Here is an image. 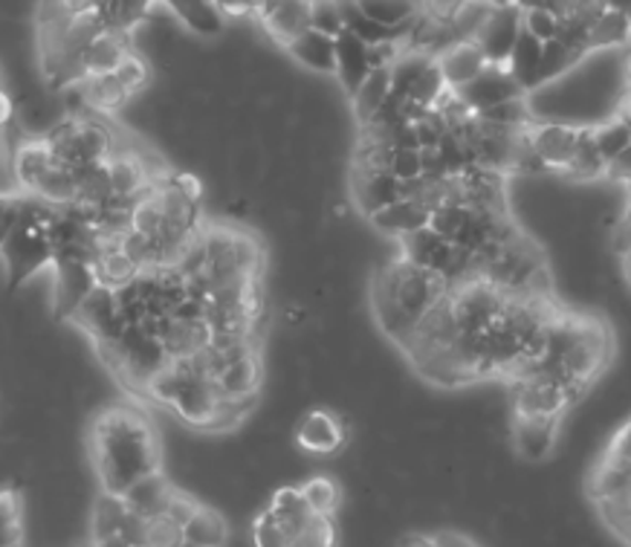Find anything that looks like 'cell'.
Returning <instances> with one entry per match:
<instances>
[{
	"mask_svg": "<svg viewBox=\"0 0 631 547\" xmlns=\"http://www.w3.org/2000/svg\"><path fill=\"white\" fill-rule=\"evenodd\" d=\"M175 490L177 486L171 484L166 472L160 470L151 472V475H145V478L134 481L119 498H123V504L134 513V516L151 522V518L166 516L168 504L175 498Z\"/></svg>",
	"mask_w": 631,
	"mask_h": 547,
	"instance_id": "12",
	"label": "cell"
},
{
	"mask_svg": "<svg viewBox=\"0 0 631 547\" xmlns=\"http://www.w3.org/2000/svg\"><path fill=\"white\" fill-rule=\"evenodd\" d=\"M134 53L130 35H119V32H99L91 44L84 46L82 53V76L99 78L116 73V67L123 64L128 55Z\"/></svg>",
	"mask_w": 631,
	"mask_h": 547,
	"instance_id": "14",
	"label": "cell"
},
{
	"mask_svg": "<svg viewBox=\"0 0 631 547\" xmlns=\"http://www.w3.org/2000/svg\"><path fill=\"white\" fill-rule=\"evenodd\" d=\"M629 209H631V182H629Z\"/></svg>",
	"mask_w": 631,
	"mask_h": 547,
	"instance_id": "48",
	"label": "cell"
},
{
	"mask_svg": "<svg viewBox=\"0 0 631 547\" xmlns=\"http://www.w3.org/2000/svg\"><path fill=\"white\" fill-rule=\"evenodd\" d=\"M221 400V391L214 386V380H206V377H186L180 391H177L175 403L168 406V409L175 411L177 418L183 420V423L194 425V429H203L212 418L214 406Z\"/></svg>",
	"mask_w": 631,
	"mask_h": 547,
	"instance_id": "13",
	"label": "cell"
},
{
	"mask_svg": "<svg viewBox=\"0 0 631 547\" xmlns=\"http://www.w3.org/2000/svg\"><path fill=\"white\" fill-rule=\"evenodd\" d=\"M631 39V21H625L620 12L606 7L600 21L591 27V50L593 46H617Z\"/></svg>",
	"mask_w": 631,
	"mask_h": 547,
	"instance_id": "34",
	"label": "cell"
},
{
	"mask_svg": "<svg viewBox=\"0 0 631 547\" xmlns=\"http://www.w3.org/2000/svg\"><path fill=\"white\" fill-rule=\"evenodd\" d=\"M559 423L562 418H527V414H513L509 425V443L522 461L527 464H541L556 452L559 441Z\"/></svg>",
	"mask_w": 631,
	"mask_h": 547,
	"instance_id": "8",
	"label": "cell"
},
{
	"mask_svg": "<svg viewBox=\"0 0 631 547\" xmlns=\"http://www.w3.org/2000/svg\"><path fill=\"white\" fill-rule=\"evenodd\" d=\"M266 509H270L275 522L287 530L290 539H296L298 533L305 530L313 518L311 507H307L305 495H302L298 486H282V490H275V493L270 495Z\"/></svg>",
	"mask_w": 631,
	"mask_h": 547,
	"instance_id": "24",
	"label": "cell"
},
{
	"mask_svg": "<svg viewBox=\"0 0 631 547\" xmlns=\"http://www.w3.org/2000/svg\"><path fill=\"white\" fill-rule=\"evenodd\" d=\"M429 214L432 212L420 200H400V203L388 206V209L377 212L368 221H371L374 229H380L382 235L409 238L429 227Z\"/></svg>",
	"mask_w": 631,
	"mask_h": 547,
	"instance_id": "21",
	"label": "cell"
},
{
	"mask_svg": "<svg viewBox=\"0 0 631 547\" xmlns=\"http://www.w3.org/2000/svg\"><path fill=\"white\" fill-rule=\"evenodd\" d=\"M397 547H434V539L432 533H409Z\"/></svg>",
	"mask_w": 631,
	"mask_h": 547,
	"instance_id": "46",
	"label": "cell"
},
{
	"mask_svg": "<svg viewBox=\"0 0 631 547\" xmlns=\"http://www.w3.org/2000/svg\"><path fill=\"white\" fill-rule=\"evenodd\" d=\"M629 78H631V64H629Z\"/></svg>",
	"mask_w": 631,
	"mask_h": 547,
	"instance_id": "49",
	"label": "cell"
},
{
	"mask_svg": "<svg viewBox=\"0 0 631 547\" xmlns=\"http://www.w3.org/2000/svg\"><path fill=\"white\" fill-rule=\"evenodd\" d=\"M252 545L255 547H290L293 545V539H290L287 530L275 522L273 513L264 507L259 516H255V522H252Z\"/></svg>",
	"mask_w": 631,
	"mask_h": 547,
	"instance_id": "41",
	"label": "cell"
},
{
	"mask_svg": "<svg viewBox=\"0 0 631 547\" xmlns=\"http://www.w3.org/2000/svg\"><path fill=\"white\" fill-rule=\"evenodd\" d=\"M461 99V105L472 114H484L490 107L504 105V102L525 99V91L518 87V82L509 76L507 67H493L490 64L478 78H472L470 84H464L461 91H452Z\"/></svg>",
	"mask_w": 631,
	"mask_h": 547,
	"instance_id": "7",
	"label": "cell"
},
{
	"mask_svg": "<svg viewBox=\"0 0 631 547\" xmlns=\"http://www.w3.org/2000/svg\"><path fill=\"white\" fill-rule=\"evenodd\" d=\"M368 73H371V64H368V46L350 35L348 30L336 39V73L339 78V91L354 96L359 91V84L366 82Z\"/></svg>",
	"mask_w": 631,
	"mask_h": 547,
	"instance_id": "18",
	"label": "cell"
},
{
	"mask_svg": "<svg viewBox=\"0 0 631 547\" xmlns=\"http://www.w3.org/2000/svg\"><path fill=\"white\" fill-rule=\"evenodd\" d=\"M284 53L316 76H334L336 73V41L322 35V32H302L296 41L284 46Z\"/></svg>",
	"mask_w": 631,
	"mask_h": 547,
	"instance_id": "19",
	"label": "cell"
},
{
	"mask_svg": "<svg viewBox=\"0 0 631 547\" xmlns=\"http://www.w3.org/2000/svg\"><path fill=\"white\" fill-rule=\"evenodd\" d=\"M183 539L194 547H227L229 522L212 507H200L189 525L183 527Z\"/></svg>",
	"mask_w": 631,
	"mask_h": 547,
	"instance_id": "28",
	"label": "cell"
},
{
	"mask_svg": "<svg viewBox=\"0 0 631 547\" xmlns=\"http://www.w3.org/2000/svg\"><path fill=\"white\" fill-rule=\"evenodd\" d=\"M574 64H579V55L570 53L568 46L559 41L541 44V64H539V84H548L554 78L565 76Z\"/></svg>",
	"mask_w": 631,
	"mask_h": 547,
	"instance_id": "35",
	"label": "cell"
},
{
	"mask_svg": "<svg viewBox=\"0 0 631 547\" xmlns=\"http://www.w3.org/2000/svg\"><path fill=\"white\" fill-rule=\"evenodd\" d=\"M0 264H3V273H7L9 290L23 287L27 282H32L35 275L44 273L46 266H53V246H50V238L39 229L21 227L12 232V235L3 241L0 246Z\"/></svg>",
	"mask_w": 631,
	"mask_h": 547,
	"instance_id": "2",
	"label": "cell"
},
{
	"mask_svg": "<svg viewBox=\"0 0 631 547\" xmlns=\"http://www.w3.org/2000/svg\"><path fill=\"white\" fill-rule=\"evenodd\" d=\"M166 9L191 39L212 41V44L227 39V18L218 9V3H209V0H171V3H166Z\"/></svg>",
	"mask_w": 631,
	"mask_h": 547,
	"instance_id": "11",
	"label": "cell"
},
{
	"mask_svg": "<svg viewBox=\"0 0 631 547\" xmlns=\"http://www.w3.org/2000/svg\"><path fill=\"white\" fill-rule=\"evenodd\" d=\"M357 7L368 21L380 23L386 30H397V27L414 21L420 15V9H423L418 3H411V0H359Z\"/></svg>",
	"mask_w": 631,
	"mask_h": 547,
	"instance_id": "32",
	"label": "cell"
},
{
	"mask_svg": "<svg viewBox=\"0 0 631 547\" xmlns=\"http://www.w3.org/2000/svg\"><path fill=\"white\" fill-rule=\"evenodd\" d=\"M345 441H348V434H345V423L336 411L311 409L302 418H296L293 443L305 455H336L345 446Z\"/></svg>",
	"mask_w": 631,
	"mask_h": 547,
	"instance_id": "6",
	"label": "cell"
},
{
	"mask_svg": "<svg viewBox=\"0 0 631 547\" xmlns=\"http://www.w3.org/2000/svg\"><path fill=\"white\" fill-rule=\"evenodd\" d=\"M214 386H218L221 397L259 395L261 386H264V359H261V354H252V357L227 365V368L214 377Z\"/></svg>",
	"mask_w": 631,
	"mask_h": 547,
	"instance_id": "23",
	"label": "cell"
},
{
	"mask_svg": "<svg viewBox=\"0 0 631 547\" xmlns=\"http://www.w3.org/2000/svg\"><path fill=\"white\" fill-rule=\"evenodd\" d=\"M466 214H470L466 206L441 203L429 214V229H432L434 235H441L446 243H452L458 238V232H461V227H464Z\"/></svg>",
	"mask_w": 631,
	"mask_h": 547,
	"instance_id": "38",
	"label": "cell"
},
{
	"mask_svg": "<svg viewBox=\"0 0 631 547\" xmlns=\"http://www.w3.org/2000/svg\"><path fill=\"white\" fill-rule=\"evenodd\" d=\"M386 171L400 182L420 180L423 177V157H420V151H411V148H388Z\"/></svg>",
	"mask_w": 631,
	"mask_h": 547,
	"instance_id": "40",
	"label": "cell"
},
{
	"mask_svg": "<svg viewBox=\"0 0 631 547\" xmlns=\"http://www.w3.org/2000/svg\"><path fill=\"white\" fill-rule=\"evenodd\" d=\"M302 495H305L307 507H311L313 516H327V518H336L339 507H343V486L336 484L330 475H313L307 478L305 484L298 486Z\"/></svg>",
	"mask_w": 631,
	"mask_h": 547,
	"instance_id": "30",
	"label": "cell"
},
{
	"mask_svg": "<svg viewBox=\"0 0 631 547\" xmlns=\"http://www.w3.org/2000/svg\"><path fill=\"white\" fill-rule=\"evenodd\" d=\"M27 522H23V498L18 490H0V547H23Z\"/></svg>",
	"mask_w": 631,
	"mask_h": 547,
	"instance_id": "31",
	"label": "cell"
},
{
	"mask_svg": "<svg viewBox=\"0 0 631 547\" xmlns=\"http://www.w3.org/2000/svg\"><path fill=\"white\" fill-rule=\"evenodd\" d=\"M200 507H203V504L194 502V498H191V495H186L183 490H175V498H171V504H168L166 518L168 522H175V525L183 530V527L189 525Z\"/></svg>",
	"mask_w": 631,
	"mask_h": 547,
	"instance_id": "43",
	"label": "cell"
},
{
	"mask_svg": "<svg viewBox=\"0 0 631 547\" xmlns=\"http://www.w3.org/2000/svg\"><path fill=\"white\" fill-rule=\"evenodd\" d=\"M606 175L617 182H631V145L623 154H620V157H617L614 162L606 166Z\"/></svg>",
	"mask_w": 631,
	"mask_h": 547,
	"instance_id": "45",
	"label": "cell"
},
{
	"mask_svg": "<svg viewBox=\"0 0 631 547\" xmlns=\"http://www.w3.org/2000/svg\"><path fill=\"white\" fill-rule=\"evenodd\" d=\"M290 547H339V527H336V518L313 516L311 525L298 533Z\"/></svg>",
	"mask_w": 631,
	"mask_h": 547,
	"instance_id": "39",
	"label": "cell"
},
{
	"mask_svg": "<svg viewBox=\"0 0 631 547\" xmlns=\"http://www.w3.org/2000/svg\"><path fill=\"white\" fill-rule=\"evenodd\" d=\"M371 307H374V319H377L382 334H386L395 345L406 348V345L411 343L414 330H418V319L409 316V313L397 304L395 296H388V293L374 287H371Z\"/></svg>",
	"mask_w": 631,
	"mask_h": 547,
	"instance_id": "22",
	"label": "cell"
},
{
	"mask_svg": "<svg viewBox=\"0 0 631 547\" xmlns=\"http://www.w3.org/2000/svg\"><path fill=\"white\" fill-rule=\"evenodd\" d=\"M53 162V151H50V145H46L44 139L23 137L21 143L12 148V171H15L21 191H27V194L35 191V186H39L41 177L50 171Z\"/></svg>",
	"mask_w": 631,
	"mask_h": 547,
	"instance_id": "20",
	"label": "cell"
},
{
	"mask_svg": "<svg viewBox=\"0 0 631 547\" xmlns=\"http://www.w3.org/2000/svg\"><path fill=\"white\" fill-rule=\"evenodd\" d=\"M518 7H522V30L530 32L539 44L556 41V30H559L556 15H550L548 9H539L536 3H518Z\"/></svg>",
	"mask_w": 631,
	"mask_h": 547,
	"instance_id": "37",
	"label": "cell"
},
{
	"mask_svg": "<svg viewBox=\"0 0 631 547\" xmlns=\"http://www.w3.org/2000/svg\"><path fill=\"white\" fill-rule=\"evenodd\" d=\"M350 191H354V203L366 218H374L377 212L388 209L403 200V182L395 180L388 171H362L354 168L350 175Z\"/></svg>",
	"mask_w": 631,
	"mask_h": 547,
	"instance_id": "10",
	"label": "cell"
},
{
	"mask_svg": "<svg viewBox=\"0 0 631 547\" xmlns=\"http://www.w3.org/2000/svg\"><path fill=\"white\" fill-rule=\"evenodd\" d=\"M395 266V298L409 316L423 319L432 304L449 296V284L443 275L432 273V270H420V266L406 264L403 259L391 261Z\"/></svg>",
	"mask_w": 631,
	"mask_h": 547,
	"instance_id": "3",
	"label": "cell"
},
{
	"mask_svg": "<svg viewBox=\"0 0 631 547\" xmlns=\"http://www.w3.org/2000/svg\"><path fill=\"white\" fill-rule=\"evenodd\" d=\"M565 175L579 182L597 180L600 175H606V162H602L597 143H593V128L577 130V148H574V157H570Z\"/></svg>",
	"mask_w": 631,
	"mask_h": 547,
	"instance_id": "29",
	"label": "cell"
},
{
	"mask_svg": "<svg viewBox=\"0 0 631 547\" xmlns=\"http://www.w3.org/2000/svg\"><path fill=\"white\" fill-rule=\"evenodd\" d=\"M30 198L41 200V203L53 206V209H70V206H76L78 200V177L73 168L62 166V162H53L50 171L41 177V182L35 186Z\"/></svg>",
	"mask_w": 631,
	"mask_h": 547,
	"instance_id": "25",
	"label": "cell"
},
{
	"mask_svg": "<svg viewBox=\"0 0 631 547\" xmlns=\"http://www.w3.org/2000/svg\"><path fill=\"white\" fill-rule=\"evenodd\" d=\"M388 96H391V76H388V70H371L366 82L359 84V91L350 96V105H354L359 125H368L377 116V111L386 105Z\"/></svg>",
	"mask_w": 631,
	"mask_h": 547,
	"instance_id": "27",
	"label": "cell"
},
{
	"mask_svg": "<svg viewBox=\"0 0 631 547\" xmlns=\"http://www.w3.org/2000/svg\"><path fill=\"white\" fill-rule=\"evenodd\" d=\"M593 143H597V151H600L602 162L609 166L614 162L620 154L631 145V114L623 111L617 119L606 122L600 128H593Z\"/></svg>",
	"mask_w": 631,
	"mask_h": 547,
	"instance_id": "33",
	"label": "cell"
},
{
	"mask_svg": "<svg viewBox=\"0 0 631 547\" xmlns=\"http://www.w3.org/2000/svg\"><path fill=\"white\" fill-rule=\"evenodd\" d=\"M579 125H565V122H545L533 130L530 148L548 168H568L574 148H577Z\"/></svg>",
	"mask_w": 631,
	"mask_h": 547,
	"instance_id": "16",
	"label": "cell"
},
{
	"mask_svg": "<svg viewBox=\"0 0 631 547\" xmlns=\"http://www.w3.org/2000/svg\"><path fill=\"white\" fill-rule=\"evenodd\" d=\"M432 539L434 547H478V541H472L470 536L458 530H434Z\"/></svg>",
	"mask_w": 631,
	"mask_h": 547,
	"instance_id": "44",
	"label": "cell"
},
{
	"mask_svg": "<svg viewBox=\"0 0 631 547\" xmlns=\"http://www.w3.org/2000/svg\"><path fill=\"white\" fill-rule=\"evenodd\" d=\"M311 30L322 32L327 39H339L345 32V18H343V3L334 0H316L311 3Z\"/></svg>",
	"mask_w": 631,
	"mask_h": 547,
	"instance_id": "36",
	"label": "cell"
},
{
	"mask_svg": "<svg viewBox=\"0 0 631 547\" xmlns=\"http://www.w3.org/2000/svg\"><path fill=\"white\" fill-rule=\"evenodd\" d=\"M91 464L105 495H123L134 481L162 470V449L143 411L107 406L91 425Z\"/></svg>",
	"mask_w": 631,
	"mask_h": 547,
	"instance_id": "1",
	"label": "cell"
},
{
	"mask_svg": "<svg viewBox=\"0 0 631 547\" xmlns=\"http://www.w3.org/2000/svg\"><path fill=\"white\" fill-rule=\"evenodd\" d=\"M625 270H629V278H631V252L625 255Z\"/></svg>",
	"mask_w": 631,
	"mask_h": 547,
	"instance_id": "47",
	"label": "cell"
},
{
	"mask_svg": "<svg viewBox=\"0 0 631 547\" xmlns=\"http://www.w3.org/2000/svg\"><path fill=\"white\" fill-rule=\"evenodd\" d=\"M261 23V32H266V41L275 46H287L290 41H296L302 32L311 30V3L302 0H270V3H259L255 12Z\"/></svg>",
	"mask_w": 631,
	"mask_h": 547,
	"instance_id": "9",
	"label": "cell"
},
{
	"mask_svg": "<svg viewBox=\"0 0 631 547\" xmlns=\"http://www.w3.org/2000/svg\"><path fill=\"white\" fill-rule=\"evenodd\" d=\"M518 35H522V7L518 3H498V7H490L487 21L481 23L472 44L484 53L487 64L507 67V59Z\"/></svg>",
	"mask_w": 631,
	"mask_h": 547,
	"instance_id": "5",
	"label": "cell"
},
{
	"mask_svg": "<svg viewBox=\"0 0 631 547\" xmlns=\"http://www.w3.org/2000/svg\"><path fill=\"white\" fill-rule=\"evenodd\" d=\"M177 541H183V530H180L175 522H168L166 516L151 518V522H148V527H145V545L143 547H175Z\"/></svg>",
	"mask_w": 631,
	"mask_h": 547,
	"instance_id": "42",
	"label": "cell"
},
{
	"mask_svg": "<svg viewBox=\"0 0 631 547\" xmlns=\"http://www.w3.org/2000/svg\"><path fill=\"white\" fill-rule=\"evenodd\" d=\"M513 414H527V418H562L568 411L562 388L550 386L545 380L513 382Z\"/></svg>",
	"mask_w": 631,
	"mask_h": 547,
	"instance_id": "15",
	"label": "cell"
},
{
	"mask_svg": "<svg viewBox=\"0 0 631 547\" xmlns=\"http://www.w3.org/2000/svg\"><path fill=\"white\" fill-rule=\"evenodd\" d=\"M73 322L82 327L84 334H91L96 348L116 345L128 330V322L123 319V311H119V298H116L114 290L105 287H96L91 296L84 298Z\"/></svg>",
	"mask_w": 631,
	"mask_h": 547,
	"instance_id": "4",
	"label": "cell"
},
{
	"mask_svg": "<svg viewBox=\"0 0 631 547\" xmlns=\"http://www.w3.org/2000/svg\"><path fill=\"white\" fill-rule=\"evenodd\" d=\"M438 67H441V76L446 82L449 91H461L464 84H470L472 78H478L484 70L490 67L484 53L472 41H461V44H452L449 50H443Z\"/></svg>",
	"mask_w": 631,
	"mask_h": 547,
	"instance_id": "17",
	"label": "cell"
},
{
	"mask_svg": "<svg viewBox=\"0 0 631 547\" xmlns=\"http://www.w3.org/2000/svg\"><path fill=\"white\" fill-rule=\"evenodd\" d=\"M539 64H541V44L533 39L530 32L522 30L518 35L516 46H513V53L507 59V70L509 76L516 78L518 87L522 91H533V87H539Z\"/></svg>",
	"mask_w": 631,
	"mask_h": 547,
	"instance_id": "26",
	"label": "cell"
}]
</instances>
